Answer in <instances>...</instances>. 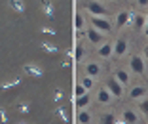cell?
I'll list each match as a JSON object with an SVG mask.
<instances>
[{
    "label": "cell",
    "mask_w": 148,
    "mask_h": 124,
    "mask_svg": "<svg viewBox=\"0 0 148 124\" xmlns=\"http://www.w3.org/2000/svg\"><path fill=\"white\" fill-rule=\"evenodd\" d=\"M137 6L140 10H148V0H137Z\"/></svg>",
    "instance_id": "33"
},
{
    "label": "cell",
    "mask_w": 148,
    "mask_h": 124,
    "mask_svg": "<svg viewBox=\"0 0 148 124\" xmlns=\"http://www.w3.org/2000/svg\"><path fill=\"white\" fill-rule=\"evenodd\" d=\"M23 82V76H12V78L0 82V90H10V88H15Z\"/></svg>",
    "instance_id": "17"
},
{
    "label": "cell",
    "mask_w": 148,
    "mask_h": 124,
    "mask_svg": "<svg viewBox=\"0 0 148 124\" xmlns=\"http://www.w3.org/2000/svg\"><path fill=\"white\" fill-rule=\"evenodd\" d=\"M63 96H65V94H63V88H55V90H53V101H55V103H61Z\"/></svg>",
    "instance_id": "29"
},
{
    "label": "cell",
    "mask_w": 148,
    "mask_h": 124,
    "mask_svg": "<svg viewBox=\"0 0 148 124\" xmlns=\"http://www.w3.org/2000/svg\"><path fill=\"white\" fill-rule=\"evenodd\" d=\"M84 73H86L87 76H93V78H97V76L103 75V67H101L99 61H87L86 65H84Z\"/></svg>",
    "instance_id": "12"
},
{
    "label": "cell",
    "mask_w": 148,
    "mask_h": 124,
    "mask_svg": "<svg viewBox=\"0 0 148 124\" xmlns=\"http://www.w3.org/2000/svg\"><path fill=\"white\" fill-rule=\"evenodd\" d=\"M55 115L59 116L63 122H69V115H66V111L63 109V107H55Z\"/></svg>",
    "instance_id": "28"
},
{
    "label": "cell",
    "mask_w": 148,
    "mask_h": 124,
    "mask_svg": "<svg viewBox=\"0 0 148 124\" xmlns=\"http://www.w3.org/2000/svg\"><path fill=\"white\" fill-rule=\"evenodd\" d=\"M74 27H76V31H78V33H86L87 23H86L84 13H76V15H74Z\"/></svg>",
    "instance_id": "20"
},
{
    "label": "cell",
    "mask_w": 148,
    "mask_h": 124,
    "mask_svg": "<svg viewBox=\"0 0 148 124\" xmlns=\"http://www.w3.org/2000/svg\"><path fill=\"white\" fill-rule=\"evenodd\" d=\"M127 52H129V38L127 36H118L114 40V57L122 59L127 55Z\"/></svg>",
    "instance_id": "3"
},
{
    "label": "cell",
    "mask_w": 148,
    "mask_h": 124,
    "mask_svg": "<svg viewBox=\"0 0 148 124\" xmlns=\"http://www.w3.org/2000/svg\"><path fill=\"white\" fill-rule=\"evenodd\" d=\"M86 12L89 15H99V17H108L110 12L105 4H103V0H87L86 2Z\"/></svg>",
    "instance_id": "2"
},
{
    "label": "cell",
    "mask_w": 148,
    "mask_h": 124,
    "mask_svg": "<svg viewBox=\"0 0 148 124\" xmlns=\"http://www.w3.org/2000/svg\"><path fill=\"white\" fill-rule=\"evenodd\" d=\"M120 118L123 120V124H139L140 122L139 111H135V109H123Z\"/></svg>",
    "instance_id": "13"
},
{
    "label": "cell",
    "mask_w": 148,
    "mask_h": 124,
    "mask_svg": "<svg viewBox=\"0 0 148 124\" xmlns=\"http://www.w3.org/2000/svg\"><path fill=\"white\" fill-rule=\"evenodd\" d=\"M80 82H82L84 84V88L87 90V92H91L93 90V86H95V78H93V76H82V80H80Z\"/></svg>",
    "instance_id": "24"
},
{
    "label": "cell",
    "mask_w": 148,
    "mask_h": 124,
    "mask_svg": "<svg viewBox=\"0 0 148 124\" xmlns=\"http://www.w3.org/2000/svg\"><path fill=\"white\" fill-rule=\"evenodd\" d=\"M146 92H148V90H146L144 84H131L127 96H129L131 101H140L143 98H146Z\"/></svg>",
    "instance_id": "8"
},
{
    "label": "cell",
    "mask_w": 148,
    "mask_h": 124,
    "mask_svg": "<svg viewBox=\"0 0 148 124\" xmlns=\"http://www.w3.org/2000/svg\"><path fill=\"white\" fill-rule=\"evenodd\" d=\"M129 71L137 76L146 75V59L143 57V53H133L129 57Z\"/></svg>",
    "instance_id": "1"
},
{
    "label": "cell",
    "mask_w": 148,
    "mask_h": 124,
    "mask_svg": "<svg viewBox=\"0 0 148 124\" xmlns=\"http://www.w3.org/2000/svg\"><path fill=\"white\" fill-rule=\"evenodd\" d=\"M17 124H29V122H25V120H23V122H17Z\"/></svg>",
    "instance_id": "36"
},
{
    "label": "cell",
    "mask_w": 148,
    "mask_h": 124,
    "mask_svg": "<svg viewBox=\"0 0 148 124\" xmlns=\"http://www.w3.org/2000/svg\"><path fill=\"white\" fill-rule=\"evenodd\" d=\"M95 101L99 103V105H110V103L114 101V96L108 92V88H106V86H103V88L97 90V94H95Z\"/></svg>",
    "instance_id": "11"
},
{
    "label": "cell",
    "mask_w": 148,
    "mask_h": 124,
    "mask_svg": "<svg viewBox=\"0 0 148 124\" xmlns=\"http://www.w3.org/2000/svg\"><path fill=\"white\" fill-rule=\"evenodd\" d=\"M105 86L108 88V92L114 96V99L122 98V96H123V92H125V88H123V86L120 84V82H118V80L114 78V76H108V78H106V84H105Z\"/></svg>",
    "instance_id": "7"
},
{
    "label": "cell",
    "mask_w": 148,
    "mask_h": 124,
    "mask_svg": "<svg viewBox=\"0 0 148 124\" xmlns=\"http://www.w3.org/2000/svg\"><path fill=\"white\" fill-rule=\"evenodd\" d=\"M105 36L106 35H103L101 31H97L95 27H87V29H86V38H87V42L93 44V46H101L103 42H106Z\"/></svg>",
    "instance_id": "6"
},
{
    "label": "cell",
    "mask_w": 148,
    "mask_h": 124,
    "mask_svg": "<svg viewBox=\"0 0 148 124\" xmlns=\"http://www.w3.org/2000/svg\"><path fill=\"white\" fill-rule=\"evenodd\" d=\"M74 103L78 109H87V105L91 103V96L86 94V96H80V98H74Z\"/></svg>",
    "instance_id": "21"
},
{
    "label": "cell",
    "mask_w": 148,
    "mask_h": 124,
    "mask_svg": "<svg viewBox=\"0 0 148 124\" xmlns=\"http://www.w3.org/2000/svg\"><path fill=\"white\" fill-rule=\"evenodd\" d=\"M40 6H42V12L48 19H53L55 17V6H53L51 0H40Z\"/></svg>",
    "instance_id": "16"
},
{
    "label": "cell",
    "mask_w": 148,
    "mask_h": 124,
    "mask_svg": "<svg viewBox=\"0 0 148 124\" xmlns=\"http://www.w3.org/2000/svg\"><path fill=\"white\" fill-rule=\"evenodd\" d=\"M86 94H89V92L84 88L82 82H78V84L74 86V98H80V96H86Z\"/></svg>",
    "instance_id": "27"
},
{
    "label": "cell",
    "mask_w": 148,
    "mask_h": 124,
    "mask_svg": "<svg viewBox=\"0 0 148 124\" xmlns=\"http://www.w3.org/2000/svg\"><path fill=\"white\" fill-rule=\"evenodd\" d=\"M8 6H10V8H12L15 13H19V15H23V13H25V10H27L25 0H8Z\"/></svg>",
    "instance_id": "18"
},
{
    "label": "cell",
    "mask_w": 148,
    "mask_h": 124,
    "mask_svg": "<svg viewBox=\"0 0 148 124\" xmlns=\"http://www.w3.org/2000/svg\"><path fill=\"white\" fill-rule=\"evenodd\" d=\"M116 116H114V113H103V115L99 116V122L101 124H116Z\"/></svg>",
    "instance_id": "22"
},
{
    "label": "cell",
    "mask_w": 148,
    "mask_h": 124,
    "mask_svg": "<svg viewBox=\"0 0 148 124\" xmlns=\"http://www.w3.org/2000/svg\"><path fill=\"white\" fill-rule=\"evenodd\" d=\"M23 73L29 76H34V78H42L44 76V69L40 65H36V63H27V65H23Z\"/></svg>",
    "instance_id": "15"
},
{
    "label": "cell",
    "mask_w": 148,
    "mask_h": 124,
    "mask_svg": "<svg viewBox=\"0 0 148 124\" xmlns=\"http://www.w3.org/2000/svg\"><path fill=\"white\" fill-rule=\"evenodd\" d=\"M131 21H133V12L129 10H120L116 13V29H123V27L131 25Z\"/></svg>",
    "instance_id": "9"
},
{
    "label": "cell",
    "mask_w": 148,
    "mask_h": 124,
    "mask_svg": "<svg viewBox=\"0 0 148 124\" xmlns=\"http://www.w3.org/2000/svg\"><path fill=\"white\" fill-rule=\"evenodd\" d=\"M40 33H44V35H48V36H55L57 31L53 29V27H48V25H44L42 29H40Z\"/></svg>",
    "instance_id": "32"
},
{
    "label": "cell",
    "mask_w": 148,
    "mask_h": 124,
    "mask_svg": "<svg viewBox=\"0 0 148 124\" xmlns=\"http://www.w3.org/2000/svg\"><path fill=\"white\" fill-rule=\"evenodd\" d=\"M40 48H42L46 53H57V52H59V46L53 44V42H42V44H40Z\"/></svg>",
    "instance_id": "23"
},
{
    "label": "cell",
    "mask_w": 148,
    "mask_h": 124,
    "mask_svg": "<svg viewBox=\"0 0 148 124\" xmlns=\"http://www.w3.org/2000/svg\"><path fill=\"white\" fill-rule=\"evenodd\" d=\"M143 57L146 59V63H148V44H144V48H143Z\"/></svg>",
    "instance_id": "35"
},
{
    "label": "cell",
    "mask_w": 148,
    "mask_h": 124,
    "mask_svg": "<svg viewBox=\"0 0 148 124\" xmlns=\"http://www.w3.org/2000/svg\"><path fill=\"white\" fill-rule=\"evenodd\" d=\"M91 27H95L97 31H101L103 35H110L112 31V23H110L108 17H99V15H91Z\"/></svg>",
    "instance_id": "4"
},
{
    "label": "cell",
    "mask_w": 148,
    "mask_h": 124,
    "mask_svg": "<svg viewBox=\"0 0 148 124\" xmlns=\"http://www.w3.org/2000/svg\"><path fill=\"white\" fill-rule=\"evenodd\" d=\"M78 124H91L93 122V115L87 109H78Z\"/></svg>",
    "instance_id": "19"
},
{
    "label": "cell",
    "mask_w": 148,
    "mask_h": 124,
    "mask_svg": "<svg viewBox=\"0 0 148 124\" xmlns=\"http://www.w3.org/2000/svg\"><path fill=\"white\" fill-rule=\"evenodd\" d=\"M97 55L101 59H110L114 55V42H103L101 46H97Z\"/></svg>",
    "instance_id": "14"
},
{
    "label": "cell",
    "mask_w": 148,
    "mask_h": 124,
    "mask_svg": "<svg viewBox=\"0 0 148 124\" xmlns=\"http://www.w3.org/2000/svg\"><path fill=\"white\" fill-rule=\"evenodd\" d=\"M61 67H63V69L70 67V57H69V55H66V59H65V61H61Z\"/></svg>",
    "instance_id": "34"
},
{
    "label": "cell",
    "mask_w": 148,
    "mask_h": 124,
    "mask_svg": "<svg viewBox=\"0 0 148 124\" xmlns=\"http://www.w3.org/2000/svg\"><path fill=\"white\" fill-rule=\"evenodd\" d=\"M131 75H133V73L129 71V67H118V69H114L112 76L123 86V88H129L131 86Z\"/></svg>",
    "instance_id": "5"
},
{
    "label": "cell",
    "mask_w": 148,
    "mask_h": 124,
    "mask_svg": "<svg viewBox=\"0 0 148 124\" xmlns=\"http://www.w3.org/2000/svg\"><path fill=\"white\" fill-rule=\"evenodd\" d=\"M17 111L21 113V115H29V113H31V103L29 101H19L17 103Z\"/></svg>",
    "instance_id": "26"
},
{
    "label": "cell",
    "mask_w": 148,
    "mask_h": 124,
    "mask_svg": "<svg viewBox=\"0 0 148 124\" xmlns=\"http://www.w3.org/2000/svg\"><path fill=\"white\" fill-rule=\"evenodd\" d=\"M148 25V15L146 13H133V21H131V27L135 29L137 33H144Z\"/></svg>",
    "instance_id": "10"
},
{
    "label": "cell",
    "mask_w": 148,
    "mask_h": 124,
    "mask_svg": "<svg viewBox=\"0 0 148 124\" xmlns=\"http://www.w3.org/2000/svg\"><path fill=\"white\" fill-rule=\"evenodd\" d=\"M0 122H2V124L10 122V115H8V111H6L4 107H0Z\"/></svg>",
    "instance_id": "31"
},
{
    "label": "cell",
    "mask_w": 148,
    "mask_h": 124,
    "mask_svg": "<svg viewBox=\"0 0 148 124\" xmlns=\"http://www.w3.org/2000/svg\"><path fill=\"white\" fill-rule=\"evenodd\" d=\"M137 107H139V113L144 116H148V96L146 98H143L140 101H137Z\"/></svg>",
    "instance_id": "25"
},
{
    "label": "cell",
    "mask_w": 148,
    "mask_h": 124,
    "mask_svg": "<svg viewBox=\"0 0 148 124\" xmlns=\"http://www.w3.org/2000/svg\"><path fill=\"white\" fill-rule=\"evenodd\" d=\"M74 55H76V59H78V61H82L84 55H86V48H84L82 44H78V46H76V52H74Z\"/></svg>",
    "instance_id": "30"
}]
</instances>
